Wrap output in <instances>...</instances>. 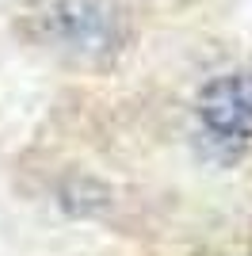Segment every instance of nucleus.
Segmentation results:
<instances>
[{"label": "nucleus", "mask_w": 252, "mask_h": 256, "mask_svg": "<svg viewBox=\"0 0 252 256\" xmlns=\"http://www.w3.org/2000/svg\"><path fill=\"white\" fill-rule=\"evenodd\" d=\"M202 122L222 138H252V80L222 76L202 92Z\"/></svg>", "instance_id": "obj_1"}]
</instances>
